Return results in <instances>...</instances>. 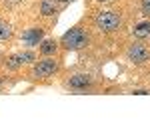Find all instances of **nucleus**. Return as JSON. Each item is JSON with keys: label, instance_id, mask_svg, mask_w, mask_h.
Listing matches in <instances>:
<instances>
[{"label": "nucleus", "instance_id": "obj_4", "mask_svg": "<svg viewBox=\"0 0 150 133\" xmlns=\"http://www.w3.org/2000/svg\"><path fill=\"white\" fill-rule=\"evenodd\" d=\"M126 58L134 64H144L150 60V50L144 44H130L126 50Z\"/></svg>", "mask_w": 150, "mask_h": 133}, {"label": "nucleus", "instance_id": "obj_8", "mask_svg": "<svg viewBox=\"0 0 150 133\" xmlns=\"http://www.w3.org/2000/svg\"><path fill=\"white\" fill-rule=\"evenodd\" d=\"M132 34H134V38H150V20H144V22H140L134 26V30H132Z\"/></svg>", "mask_w": 150, "mask_h": 133}, {"label": "nucleus", "instance_id": "obj_11", "mask_svg": "<svg viewBox=\"0 0 150 133\" xmlns=\"http://www.w3.org/2000/svg\"><path fill=\"white\" fill-rule=\"evenodd\" d=\"M10 36H12V28H10V24H6V22H0V42L8 40Z\"/></svg>", "mask_w": 150, "mask_h": 133}, {"label": "nucleus", "instance_id": "obj_3", "mask_svg": "<svg viewBox=\"0 0 150 133\" xmlns=\"http://www.w3.org/2000/svg\"><path fill=\"white\" fill-rule=\"evenodd\" d=\"M58 70V62L52 58L40 60L34 68H32V78H50L54 72Z\"/></svg>", "mask_w": 150, "mask_h": 133}, {"label": "nucleus", "instance_id": "obj_9", "mask_svg": "<svg viewBox=\"0 0 150 133\" xmlns=\"http://www.w3.org/2000/svg\"><path fill=\"white\" fill-rule=\"evenodd\" d=\"M40 14H42V16H52V14H56V2H54V0H42V2H40Z\"/></svg>", "mask_w": 150, "mask_h": 133}, {"label": "nucleus", "instance_id": "obj_13", "mask_svg": "<svg viewBox=\"0 0 150 133\" xmlns=\"http://www.w3.org/2000/svg\"><path fill=\"white\" fill-rule=\"evenodd\" d=\"M98 2H108V0H98Z\"/></svg>", "mask_w": 150, "mask_h": 133}, {"label": "nucleus", "instance_id": "obj_12", "mask_svg": "<svg viewBox=\"0 0 150 133\" xmlns=\"http://www.w3.org/2000/svg\"><path fill=\"white\" fill-rule=\"evenodd\" d=\"M142 12L150 14V0H142Z\"/></svg>", "mask_w": 150, "mask_h": 133}, {"label": "nucleus", "instance_id": "obj_7", "mask_svg": "<svg viewBox=\"0 0 150 133\" xmlns=\"http://www.w3.org/2000/svg\"><path fill=\"white\" fill-rule=\"evenodd\" d=\"M42 36H44V30L42 28H28L22 34V42L32 48V46H38V42L42 40Z\"/></svg>", "mask_w": 150, "mask_h": 133}, {"label": "nucleus", "instance_id": "obj_1", "mask_svg": "<svg viewBox=\"0 0 150 133\" xmlns=\"http://www.w3.org/2000/svg\"><path fill=\"white\" fill-rule=\"evenodd\" d=\"M94 24L98 30L110 34V32H116L120 26H122V18L118 12H112V10H104V12H98L96 18H94Z\"/></svg>", "mask_w": 150, "mask_h": 133}, {"label": "nucleus", "instance_id": "obj_2", "mask_svg": "<svg viewBox=\"0 0 150 133\" xmlns=\"http://www.w3.org/2000/svg\"><path fill=\"white\" fill-rule=\"evenodd\" d=\"M60 42H62V46L66 50H80V48H84L88 44V34L82 28H70L68 32L62 36Z\"/></svg>", "mask_w": 150, "mask_h": 133}, {"label": "nucleus", "instance_id": "obj_15", "mask_svg": "<svg viewBox=\"0 0 150 133\" xmlns=\"http://www.w3.org/2000/svg\"><path fill=\"white\" fill-rule=\"evenodd\" d=\"M0 84H2V79H0Z\"/></svg>", "mask_w": 150, "mask_h": 133}, {"label": "nucleus", "instance_id": "obj_6", "mask_svg": "<svg viewBox=\"0 0 150 133\" xmlns=\"http://www.w3.org/2000/svg\"><path fill=\"white\" fill-rule=\"evenodd\" d=\"M28 62H34V54L32 52H18V54H12L6 62V66L10 70H18L22 64H28Z\"/></svg>", "mask_w": 150, "mask_h": 133}, {"label": "nucleus", "instance_id": "obj_10", "mask_svg": "<svg viewBox=\"0 0 150 133\" xmlns=\"http://www.w3.org/2000/svg\"><path fill=\"white\" fill-rule=\"evenodd\" d=\"M56 50H58L56 40H44V42H42V46H40V52H42L44 56H52Z\"/></svg>", "mask_w": 150, "mask_h": 133}, {"label": "nucleus", "instance_id": "obj_14", "mask_svg": "<svg viewBox=\"0 0 150 133\" xmlns=\"http://www.w3.org/2000/svg\"><path fill=\"white\" fill-rule=\"evenodd\" d=\"M60 2H70V0H60Z\"/></svg>", "mask_w": 150, "mask_h": 133}, {"label": "nucleus", "instance_id": "obj_5", "mask_svg": "<svg viewBox=\"0 0 150 133\" xmlns=\"http://www.w3.org/2000/svg\"><path fill=\"white\" fill-rule=\"evenodd\" d=\"M66 86L70 89H76V91H84V89H88L92 86V78L88 74H76L66 81Z\"/></svg>", "mask_w": 150, "mask_h": 133}]
</instances>
